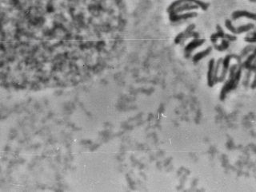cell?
<instances>
[{
  "instance_id": "cell-1",
  "label": "cell",
  "mask_w": 256,
  "mask_h": 192,
  "mask_svg": "<svg viewBox=\"0 0 256 192\" xmlns=\"http://www.w3.org/2000/svg\"><path fill=\"white\" fill-rule=\"evenodd\" d=\"M239 17H246L248 18H251V19L256 20V14L254 13H250V12L247 11H237L234 12L233 14V18H237Z\"/></svg>"
},
{
  "instance_id": "cell-2",
  "label": "cell",
  "mask_w": 256,
  "mask_h": 192,
  "mask_svg": "<svg viewBox=\"0 0 256 192\" xmlns=\"http://www.w3.org/2000/svg\"><path fill=\"white\" fill-rule=\"evenodd\" d=\"M252 25H242V26H241V27H239L238 29H237V31H238V33H242V32H244V31H248L249 29H250L253 27Z\"/></svg>"
}]
</instances>
